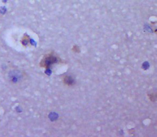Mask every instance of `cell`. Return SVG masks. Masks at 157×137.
Listing matches in <instances>:
<instances>
[{"label": "cell", "instance_id": "obj_1", "mask_svg": "<svg viewBox=\"0 0 157 137\" xmlns=\"http://www.w3.org/2000/svg\"><path fill=\"white\" fill-rule=\"evenodd\" d=\"M9 78L11 82L16 83L21 78V73L16 70L12 71L9 74Z\"/></svg>", "mask_w": 157, "mask_h": 137}, {"label": "cell", "instance_id": "obj_2", "mask_svg": "<svg viewBox=\"0 0 157 137\" xmlns=\"http://www.w3.org/2000/svg\"><path fill=\"white\" fill-rule=\"evenodd\" d=\"M64 81H65V82L68 85H72L74 84V79H73L72 78H70L69 77H66V78H65Z\"/></svg>", "mask_w": 157, "mask_h": 137}]
</instances>
